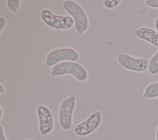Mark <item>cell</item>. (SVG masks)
Listing matches in <instances>:
<instances>
[{
	"mask_svg": "<svg viewBox=\"0 0 158 140\" xmlns=\"http://www.w3.org/2000/svg\"><path fill=\"white\" fill-rule=\"evenodd\" d=\"M64 10L73 19L77 34L83 35L89 28V17L83 7L77 2L65 0L62 3Z\"/></svg>",
	"mask_w": 158,
	"mask_h": 140,
	"instance_id": "1",
	"label": "cell"
},
{
	"mask_svg": "<svg viewBox=\"0 0 158 140\" xmlns=\"http://www.w3.org/2000/svg\"><path fill=\"white\" fill-rule=\"evenodd\" d=\"M70 75L80 82H85L89 78L87 69L78 62L66 61L56 64L51 68L50 75L52 77H60Z\"/></svg>",
	"mask_w": 158,
	"mask_h": 140,
	"instance_id": "2",
	"label": "cell"
},
{
	"mask_svg": "<svg viewBox=\"0 0 158 140\" xmlns=\"http://www.w3.org/2000/svg\"><path fill=\"white\" fill-rule=\"evenodd\" d=\"M77 106V97L70 95L61 102L58 111V121L64 131H69L73 126V119Z\"/></svg>",
	"mask_w": 158,
	"mask_h": 140,
	"instance_id": "3",
	"label": "cell"
},
{
	"mask_svg": "<svg viewBox=\"0 0 158 140\" xmlns=\"http://www.w3.org/2000/svg\"><path fill=\"white\" fill-rule=\"evenodd\" d=\"M40 18L49 28L57 30H67L74 27V21L70 15H56L48 9L41 10Z\"/></svg>",
	"mask_w": 158,
	"mask_h": 140,
	"instance_id": "4",
	"label": "cell"
},
{
	"mask_svg": "<svg viewBox=\"0 0 158 140\" xmlns=\"http://www.w3.org/2000/svg\"><path fill=\"white\" fill-rule=\"evenodd\" d=\"M80 54L77 50L70 47H62L52 49L46 55L44 65L52 67L56 64L66 61L78 62Z\"/></svg>",
	"mask_w": 158,
	"mask_h": 140,
	"instance_id": "5",
	"label": "cell"
},
{
	"mask_svg": "<svg viewBox=\"0 0 158 140\" xmlns=\"http://www.w3.org/2000/svg\"><path fill=\"white\" fill-rule=\"evenodd\" d=\"M102 113L96 110L74 128V133L79 137H86L94 133L101 125Z\"/></svg>",
	"mask_w": 158,
	"mask_h": 140,
	"instance_id": "6",
	"label": "cell"
},
{
	"mask_svg": "<svg viewBox=\"0 0 158 140\" xmlns=\"http://www.w3.org/2000/svg\"><path fill=\"white\" fill-rule=\"evenodd\" d=\"M117 60L122 67L133 72H143L148 70L149 64L146 59L133 57L124 52L117 56Z\"/></svg>",
	"mask_w": 158,
	"mask_h": 140,
	"instance_id": "7",
	"label": "cell"
},
{
	"mask_svg": "<svg viewBox=\"0 0 158 140\" xmlns=\"http://www.w3.org/2000/svg\"><path fill=\"white\" fill-rule=\"evenodd\" d=\"M40 133L46 136L52 133L54 128V117L51 110L46 105L41 104L36 108Z\"/></svg>",
	"mask_w": 158,
	"mask_h": 140,
	"instance_id": "8",
	"label": "cell"
},
{
	"mask_svg": "<svg viewBox=\"0 0 158 140\" xmlns=\"http://www.w3.org/2000/svg\"><path fill=\"white\" fill-rule=\"evenodd\" d=\"M134 35L138 38L158 47V32L152 28L147 27H141L135 30Z\"/></svg>",
	"mask_w": 158,
	"mask_h": 140,
	"instance_id": "9",
	"label": "cell"
},
{
	"mask_svg": "<svg viewBox=\"0 0 158 140\" xmlns=\"http://www.w3.org/2000/svg\"><path fill=\"white\" fill-rule=\"evenodd\" d=\"M143 96L146 99H153L158 97V82L148 84L144 90Z\"/></svg>",
	"mask_w": 158,
	"mask_h": 140,
	"instance_id": "10",
	"label": "cell"
},
{
	"mask_svg": "<svg viewBox=\"0 0 158 140\" xmlns=\"http://www.w3.org/2000/svg\"><path fill=\"white\" fill-rule=\"evenodd\" d=\"M148 71L151 75H156L158 73V51L151 58Z\"/></svg>",
	"mask_w": 158,
	"mask_h": 140,
	"instance_id": "11",
	"label": "cell"
},
{
	"mask_svg": "<svg viewBox=\"0 0 158 140\" xmlns=\"http://www.w3.org/2000/svg\"><path fill=\"white\" fill-rule=\"evenodd\" d=\"M22 4V1L20 0H7L6 5L8 9L12 14L18 13Z\"/></svg>",
	"mask_w": 158,
	"mask_h": 140,
	"instance_id": "12",
	"label": "cell"
},
{
	"mask_svg": "<svg viewBox=\"0 0 158 140\" xmlns=\"http://www.w3.org/2000/svg\"><path fill=\"white\" fill-rule=\"evenodd\" d=\"M122 1V0H104L103 6L107 9H113L119 6Z\"/></svg>",
	"mask_w": 158,
	"mask_h": 140,
	"instance_id": "13",
	"label": "cell"
},
{
	"mask_svg": "<svg viewBox=\"0 0 158 140\" xmlns=\"http://www.w3.org/2000/svg\"><path fill=\"white\" fill-rule=\"evenodd\" d=\"M144 4L146 6L158 9V0H146Z\"/></svg>",
	"mask_w": 158,
	"mask_h": 140,
	"instance_id": "14",
	"label": "cell"
},
{
	"mask_svg": "<svg viewBox=\"0 0 158 140\" xmlns=\"http://www.w3.org/2000/svg\"><path fill=\"white\" fill-rule=\"evenodd\" d=\"M7 24V20L5 17L1 16L0 17V35L2 33L4 30L6 28Z\"/></svg>",
	"mask_w": 158,
	"mask_h": 140,
	"instance_id": "15",
	"label": "cell"
},
{
	"mask_svg": "<svg viewBox=\"0 0 158 140\" xmlns=\"http://www.w3.org/2000/svg\"><path fill=\"white\" fill-rule=\"evenodd\" d=\"M0 140H8L6 135L4 128L2 124L0 125Z\"/></svg>",
	"mask_w": 158,
	"mask_h": 140,
	"instance_id": "16",
	"label": "cell"
},
{
	"mask_svg": "<svg viewBox=\"0 0 158 140\" xmlns=\"http://www.w3.org/2000/svg\"><path fill=\"white\" fill-rule=\"evenodd\" d=\"M6 89L5 86L2 83H0V95H2L6 93Z\"/></svg>",
	"mask_w": 158,
	"mask_h": 140,
	"instance_id": "17",
	"label": "cell"
},
{
	"mask_svg": "<svg viewBox=\"0 0 158 140\" xmlns=\"http://www.w3.org/2000/svg\"><path fill=\"white\" fill-rule=\"evenodd\" d=\"M154 26H155V28H156V31L158 32V17H157V18L156 19V20H155Z\"/></svg>",
	"mask_w": 158,
	"mask_h": 140,
	"instance_id": "18",
	"label": "cell"
},
{
	"mask_svg": "<svg viewBox=\"0 0 158 140\" xmlns=\"http://www.w3.org/2000/svg\"><path fill=\"white\" fill-rule=\"evenodd\" d=\"M156 140H158V125H157L156 132Z\"/></svg>",
	"mask_w": 158,
	"mask_h": 140,
	"instance_id": "19",
	"label": "cell"
},
{
	"mask_svg": "<svg viewBox=\"0 0 158 140\" xmlns=\"http://www.w3.org/2000/svg\"><path fill=\"white\" fill-rule=\"evenodd\" d=\"M1 120H2V117H3V109L2 107L1 106Z\"/></svg>",
	"mask_w": 158,
	"mask_h": 140,
	"instance_id": "20",
	"label": "cell"
},
{
	"mask_svg": "<svg viewBox=\"0 0 158 140\" xmlns=\"http://www.w3.org/2000/svg\"><path fill=\"white\" fill-rule=\"evenodd\" d=\"M25 140H35V139H25Z\"/></svg>",
	"mask_w": 158,
	"mask_h": 140,
	"instance_id": "21",
	"label": "cell"
}]
</instances>
